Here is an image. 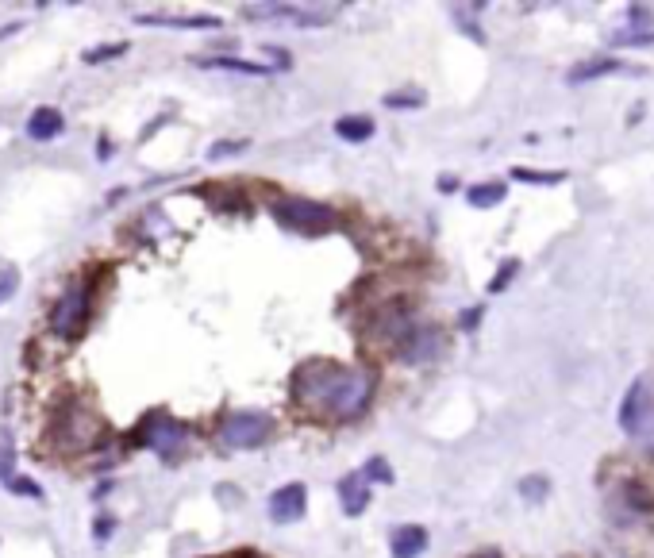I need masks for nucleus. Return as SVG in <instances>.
Wrapping results in <instances>:
<instances>
[{
  "mask_svg": "<svg viewBox=\"0 0 654 558\" xmlns=\"http://www.w3.org/2000/svg\"><path fill=\"white\" fill-rule=\"evenodd\" d=\"M378 374L370 366H343L308 358L289 378V397L312 420H358L374 405Z\"/></svg>",
  "mask_w": 654,
  "mask_h": 558,
  "instance_id": "f257e3e1",
  "label": "nucleus"
},
{
  "mask_svg": "<svg viewBox=\"0 0 654 558\" xmlns=\"http://www.w3.org/2000/svg\"><path fill=\"white\" fill-rule=\"evenodd\" d=\"M104 435V420L101 412L89 405L85 397H66L62 405L54 408L51 428H47V443L58 447V451H70V455H81V451H93Z\"/></svg>",
  "mask_w": 654,
  "mask_h": 558,
  "instance_id": "f03ea898",
  "label": "nucleus"
},
{
  "mask_svg": "<svg viewBox=\"0 0 654 558\" xmlns=\"http://www.w3.org/2000/svg\"><path fill=\"white\" fill-rule=\"evenodd\" d=\"M89 320H93V285L89 281H70L66 293L54 301L47 328H51L54 339L74 343L89 331Z\"/></svg>",
  "mask_w": 654,
  "mask_h": 558,
  "instance_id": "7ed1b4c3",
  "label": "nucleus"
},
{
  "mask_svg": "<svg viewBox=\"0 0 654 558\" xmlns=\"http://www.w3.org/2000/svg\"><path fill=\"white\" fill-rule=\"evenodd\" d=\"M131 447H147V451H158L166 462H174L185 447H189V428L174 420L170 412H147L139 420V428L127 435Z\"/></svg>",
  "mask_w": 654,
  "mask_h": 558,
  "instance_id": "20e7f679",
  "label": "nucleus"
},
{
  "mask_svg": "<svg viewBox=\"0 0 654 558\" xmlns=\"http://www.w3.org/2000/svg\"><path fill=\"white\" fill-rule=\"evenodd\" d=\"M412 324H416V308H412V301H408V297H389V301H381V305H374L366 312L362 331H366V343L393 351Z\"/></svg>",
  "mask_w": 654,
  "mask_h": 558,
  "instance_id": "39448f33",
  "label": "nucleus"
},
{
  "mask_svg": "<svg viewBox=\"0 0 654 558\" xmlns=\"http://www.w3.org/2000/svg\"><path fill=\"white\" fill-rule=\"evenodd\" d=\"M274 220L281 228L301 231V235H324L339 228V212L324 201H308V197H281L274 204Z\"/></svg>",
  "mask_w": 654,
  "mask_h": 558,
  "instance_id": "423d86ee",
  "label": "nucleus"
},
{
  "mask_svg": "<svg viewBox=\"0 0 654 558\" xmlns=\"http://www.w3.org/2000/svg\"><path fill=\"white\" fill-rule=\"evenodd\" d=\"M274 432V416H266V412H231L220 424V439L227 447H235V451H254L262 443H270Z\"/></svg>",
  "mask_w": 654,
  "mask_h": 558,
  "instance_id": "0eeeda50",
  "label": "nucleus"
},
{
  "mask_svg": "<svg viewBox=\"0 0 654 558\" xmlns=\"http://www.w3.org/2000/svg\"><path fill=\"white\" fill-rule=\"evenodd\" d=\"M393 355L401 358L404 366H424V362H435V358L443 355V331L435 328V324H412V328L404 331V339L393 347Z\"/></svg>",
  "mask_w": 654,
  "mask_h": 558,
  "instance_id": "6e6552de",
  "label": "nucleus"
},
{
  "mask_svg": "<svg viewBox=\"0 0 654 558\" xmlns=\"http://www.w3.org/2000/svg\"><path fill=\"white\" fill-rule=\"evenodd\" d=\"M647 420H651V389H647V381H635L620 405V428L628 435H639L647 428Z\"/></svg>",
  "mask_w": 654,
  "mask_h": 558,
  "instance_id": "1a4fd4ad",
  "label": "nucleus"
},
{
  "mask_svg": "<svg viewBox=\"0 0 654 558\" xmlns=\"http://www.w3.org/2000/svg\"><path fill=\"white\" fill-rule=\"evenodd\" d=\"M304 508H308V489L301 482H289L270 497V520L274 524H297Z\"/></svg>",
  "mask_w": 654,
  "mask_h": 558,
  "instance_id": "9d476101",
  "label": "nucleus"
},
{
  "mask_svg": "<svg viewBox=\"0 0 654 558\" xmlns=\"http://www.w3.org/2000/svg\"><path fill=\"white\" fill-rule=\"evenodd\" d=\"M62 127H66V116H62L54 104H43V108H35L31 120H27V139H35V143H51V139L62 135Z\"/></svg>",
  "mask_w": 654,
  "mask_h": 558,
  "instance_id": "9b49d317",
  "label": "nucleus"
},
{
  "mask_svg": "<svg viewBox=\"0 0 654 558\" xmlns=\"http://www.w3.org/2000/svg\"><path fill=\"white\" fill-rule=\"evenodd\" d=\"M204 70H235V74H251V77H274L277 70L270 62H251V58H231V54H208V58H193Z\"/></svg>",
  "mask_w": 654,
  "mask_h": 558,
  "instance_id": "f8f14e48",
  "label": "nucleus"
},
{
  "mask_svg": "<svg viewBox=\"0 0 654 558\" xmlns=\"http://www.w3.org/2000/svg\"><path fill=\"white\" fill-rule=\"evenodd\" d=\"M389 551H393V558H420L428 551V532L420 524H404L389 535Z\"/></svg>",
  "mask_w": 654,
  "mask_h": 558,
  "instance_id": "ddd939ff",
  "label": "nucleus"
},
{
  "mask_svg": "<svg viewBox=\"0 0 654 558\" xmlns=\"http://www.w3.org/2000/svg\"><path fill=\"white\" fill-rule=\"evenodd\" d=\"M339 501H343V512L347 516H362L366 505H370V482L362 474H347L339 482Z\"/></svg>",
  "mask_w": 654,
  "mask_h": 558,
  "instance_id": "4468645a",
  "label": "nucleus"
},
{
  "mask_svg": "<svg viewBox=\"0 0 654 558\" xmlns=\"http://www.w3.org/2000/svg\"><path fill=\"white\" fill-rule=\"evenodd\" d=\"M139 27H189V31H216L220 16H135Z\"/></svg>",
  "mask_w": 654,
  "mask_h": 558,
  "instance_id": "2eb2a0df",
  "label": "nucleus"
},
{
  "mask_svg": "<svg viewBox=\"0 0 654 558\" xmlns=\"http://www.w3.org/2000/svg\"><path fill=\"white\" fill-rule=\"evenodd\" d=\"M616 43H635V47L654 43V16L651 12H647V8H631V27L616 35Z\"/></svg>",
  "mask_w": 654,
  "mask_h": 558,
  "instance_id": "dca6fc26",
  "label": "nucleus"
},
{
  "mask_svg": "<svg viewBox=\"0 0 654 558\" xmlns=\"http://www.w3.org/2000/svg\"><path fill=\"white\" fill-rule=\"evenodd\" d=\"M335 135L347 139V143H366V139H374V120L370 116H339Z\"/></svg>",
  "mask_w": 654,
  "mask_h": 558,
  "instance_id": "f3484780",
  "label": "nucleus"
},
{
  "mask_svg": "<svg viewBox=\"0 0 654 558\" xmlns=\"http://www.w3.org/2000/svg\"><path fill=\"white\" fill-rule=\"evenodd\" d=\"M197 193H204V197H216L212 208H224V212H231V208L247 212V208H251V197H243V193H239V189H231V185H201Z\"/></svg>",
  "mask_w": 654,
  "mask_h": 558,
  "instance_id": "a211bd4d",
  "label": "nucleus"
},
{
  "mask_svg": "<svg viewBox=\"0 0 654 558\" xmlns=\"http://www.w3.org/2000/svg\"><path fill=\"white\" fill-rule=\"evenodd\" d=\"M616 70H624L616 58H593V62H581L570 70V81L581 85V81H593V77H604V74H616Z\"/></svg>",
  "mask_w": 654,
  "mask_h": 558,
  "instance_id": "6ab92c4d",
  "label": "nucleus"
},
{
  "mask_svg": "<svg viewBox=\"0 0 654 558\" xmlns=\"http://www.w3.org/2000/svg\"><path fill=\"white\" fill-rule=\"evenodd\" d=\"M466 201L474 204V208H493V204L504 201V185H501V181H485V185H474V189H466Z\"/></svg>",
  "mask_w": 654,
  "mask_h": 558,
  "instance_id": "aec40b11",
  "label": "nucleus"
},
{
  "mask_svg": "<svg viewBox=\"0 0 654 558\" xmlns=\"http://www.w3.org/2000/svg\"><path fill=\"white\" fill-rule=\"evenodd\" d=\"M424 89H393V93H385L381 104L385 108H393V112H404V108H424Z\"/></svg>",
  "mask_w": 654,
  "mask_h": 558,
  "instance_id": "412c9836",
  "label": "nucleus"
},
{
  "mask_svg": "<svg viewBox=\"0 0 654 558\" xmlns=\"http://www.w3.org/2000/svg\"><path fill=\"white\" fill-rule=\"evenodd\" d=\"M362 478H366V482H378V485H393V466H389L381 455L370 458L366 470H362Z\"/></svg>",
  "mask_w": 654,
  "mask_h": 558,
  "instance_id": "4be33fe9",
  "label": "nucleus"
},
{
  "mask_svg": "<svg viewBox=\"0 0 654 558\" xmlns=\"http://www.w3.org/2000/svg\"><path fill=\"white\" fill-rule=\"evenodd\" d=\"M127 47H131V43H104V47H97V51H85L81 58H85L89 66H97V62H112V58L127 54Z\"/></svg>",
  "mask_w": 654,
  "mask_h": 558,
  "instance_id": "5701e85b",
  "label": "nucleus"
},
{
  "mask_svg": "<svg viewBox=\"0 0 654 558\" xmlns=\"http://www.w3.org/2000/svg\"><path fill=\"white\" fill-rule=\"evenodd\" d=\"M4 485H8V493H16V497H31V501H39V497H43L39 482H31V478H24V474H12Z\"/></svg>",
  "mask_w": 654,
  "mask_h": 558,
  "instance_id": "b1692460",
  "label": "nucleus"
},
{
  "mask_svg": "<svg viewBox=\"0 0 654 558\" xmlns=\"http://www.w3.org/2000/svg\"><path fill=\"white\" fill-rule=\"evenodd\" d=\"M16 289H20V270L16 266H0V305L12 301Z\"/></svg>",
  "mask_w": 654,
  "mask_h": 558,
  "instance_id": "393cba45",
  "label": "nucleus"
},
{
  "mask_svg": "<svg viewBox=\"0 0 654 558\" xmlns=\"http://www.w3.org/2000/svg\"><path fill=\"white\" fill-rule=\"evenodd\" d=\"M516 274H520V262H516V258H508L501 270L493 274V281H489V293H504V289H508V281L516 278Z\"/></svg>",
  "mask_w": 654,
  "mask_h": 558,
  "instance_id": "a878e982",
  "label": "nucleus"
},
{
  "mask_svg": "<svg viewBox=\"0 0 654 558\" xmlns=\"http://www.w3.org/2000/svg\"><path fill=\"white\" fill-rule=\"evenodd\" d=\"M628 501L635 508H639V512H654V489H647V485H628Z\"/></svg>",
  "mask_w": 654,
  "mask_h": 558,
  "instance_id": "bb28decb",
  "label": "nucleus"
},
{
  "mask_svg": "<svg viewBox=\"0 0 654 558\" xmlns=\"http://www.w3.org/2000/svg\"><path fill=\"white\" fill-rule=\"evenodd\" d=\"M247 147H251V139H235V143H212V147H208V158H212V162H220V158H231V154H243Z\"/></svg>",
  "mask_w": 654,
  "mask_h": 558,
  "instance_id": "cd10ccee",
  "label": "nucleus"
},
{
  "mask_svg": "<svg viewBox=\"0 0 654 558\" xmlns=\"http://www.w3.org/2000/svg\"><path fill=\"white\" fill-rule=\"evenodd\" d=\"M516 181H531V185H558L562 174H535V170H512Z\"/></svg>",
  "mask_w": 654,
  "mask_h": 558,
  "instance_id": "c85d7f7f",
  "label": "nucleus"
},
{
  "mask_svg": "<svg viewBox=\"0 0 654 558\" xmlns=\"http://www.w3.org/2000/svg\"><path fill=\"white\" fill-rule=\"evenodd\" d=\"M520 493H524L528 501H539V497H547V478H524V482H520Z\"/></svg>",
  "mask_w": 654,
  "mask_h": 558,
  "instance_id": "c756f323",
  "label": "nucleus"
},
{
  "mask_svg": "<svg viewBox=\"0 0 654 558\" xmlns=\"http://www.w3.org/2000/svg\"><path fill=\"white\" fill-rule=\"evenodd\" d=\"M481 316H485L481 308H466V312L458 316V328H462V331H474V328H478V320H481Z\"/></svg>",
  "mask_w": 654,
  "mask_h": 558,
  "instance_id": "7c9ffc66",
  "label": "nucleus"
},
{
  "mask_svg": "<svg viewBox=\"0 0 654 558\" xmlns=\"http://www.w3.org/2000/svg\"><path fill=\"white\" fill-rule=\"evenodd\" d=\"M112 528H116V524H112V520H108V516H101V520H97V524H93V535H97V543H104V539H108V535H112Z\"/></svg>",
  "mask_w": 654,
  "mask_h": 558,
  "instance_id": "2f4dec72",
  "label": "nucleus"
},
{
  "mask_svg": "<svg viewBox=\"0 0 654 558\" xmlns=\"http://www.w3.org/2000/svg\"><path fill=\"white\" fill-rule=\"evenodd\" d=\"M266 51H270V58H274V70H285V66H289V54L281 51V47H266Z\"/></svg>",
  "mask_w": 654,
  "mask_h": 558,
  "instance_id": "473e14b6",
  "label": "nucleus"
},
{
  "mask_svg": "<svg viewBox=\"0 0 654 558\" xmlns=\"http://www.w3.org/2000/svg\"><path fill=\"white\" fill-rule=\"evenodd\" d=\"M8 478H12V455L4 451V455H0V482H8Z\"/></svg>",
  "mask_w": 654,
  "mask_h": 558,
  "instance_id": "72a5a7b5",
  "label": "nucleus"
},
{
  "mask_svg": "<svg viewBox=\"0 0 654 558\" xmlns=\"http://www.w3.org/2000/svg\"><path fill=\"white\" fill-rule=\"evenodd\" d=\"M639 435L647 439V447H651V451H654V416H651V420H647V428H643V432H639Z\"/></svg>",
  "mask_w": 654,
  "mask_h": 558,
  "instance_id": "f704fd0d",
  "label": "nucleus"
},
{
  "mask_svg": "<svg viewBox=\"0 0 654 558\" xmlns=\"http://www.w3.org/2000/svg\"><path fill=\"white\" fill-rule=\"evenodd\" d=\"M20 31V24H8V27H0V39H8V35H16Z\"/></svg>",
  "mask_w": 654,
  "mask_h": 558,
  "instance_id": "c9c22d12",
  "label": "nucleus"
},
{
  "mask_svg": "<svg viewBox=\"0 0 654 558\" xmlns=\"http://www.w3.org/2000/svg\"><path fill=\"white\" fill-rule=\"evenodd\" d=\"M231 558H262V555H258V551H235Z\"/></svg>",
  "mask_w": 654,
  "mask_h": 558,
  "instance_id": "e433bc0d",
  "label": "nucleus"
},
{
  "mask_svg": "<svg viewBox=\"0 0 654 558\" xmlns=\"http://www.w3.org/2000/svg\"><path fill=\"white\" fill-rule=\"evenodd\" d=\"M481 558H501V555H481Z\"/></svg>",
  "mask_w": 654,
  "mask_h": 558,
  "instance_id": "4c0bfd02",
  "label": "nucleus"
}]
</instances>
